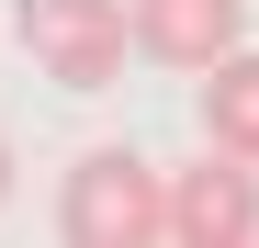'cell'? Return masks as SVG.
<instances>
[{"instance_id": "obj_1", "label": "cell", "mask_w": 259, "mask_h": 248, "mask_svg": "<svg viewBox=\"0 0 259 248\" xmlns=\"http://www.w3.org/2000/svg\"><path fill=\"white\" fill-rule=\"evenodd\" d=\"M57 237H79V248L169 237V170H147L136 147H79L57 181Z\"/></svg>"}, {"instance_id": "obj_2", "label": "cell", "mask_w": 259, "mask_h": 248, "mask_svg": "<svg viewBox=\"0 0 259 248\" xmlns=\"http://www.w3.org/2000/svg\"><path fill=\"white\" fill-rule=\"evenodd\" d=\"M23 57L57 91H113L136 57V12L124 0H23Z\"/></svg>"}, {"instance_id": "obj_3", "label": "cell", "mask_w": 259, "mask_h": 248, "mask_svg": "<svg viewBox=\"0 0 259 248\" xmlns=\"http://www.w3.org/2000/svg\"><path fill=\"white\" fill-rule=\"evenodd\" d=\"M169 237L181 248H248L259 237V158L203 147L192 170H169Z\"/></svg>"}, {"instance_id": "obj_4", "label": "cell", "mask_w": 259, "mask_h": 248, "mask_svg": "<svg viewBox=\"0 0 259 248\" xmlns=\"http://www.w3.org/2000/svg\"><path fill=\"white\" fill-rule=\"evenodd\" d=\"M124 12H136V57L192 68V79L248 34V0H124Z\"/></svg>"}, {"instance_id": "obj_5", "label": "cell", "mask_w": 259, "mask_h": 248, "mask_svg": "<svg viewBox=\"0 0 259 248\" xmlns=\"http://www.w3.org/2000/svg\"><path fill=\"white\" fill-rule=\"evenodd\" d=\"M203 147L259 158V46H248V34H237L214 68H203Z\"/></svg>"}, {"instance_id": "obj_6", "label": "cell", "mask_w": 259, "mask_h": 248, "mask_svg": "<svg viewBox=\"0 0 259 248\" xmlns=\"http://www.w3.org/2000/svg\"><path fill=\"white\" fill-rule=\"evenodd\" d=\"M0 203H12V136H0Z\"/></svg>"}]
</instances>
